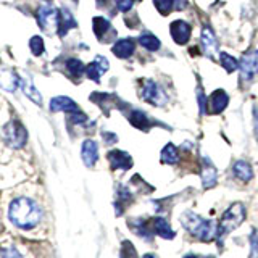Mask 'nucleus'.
Instances as JSON below:
<instances>
[{
    "label": "nucleus",
    "instance_id": "nucleus-1",
    "mask_svg": "<svg viewBox=\"0 0 258 258\" xmlns=\"http://www.w3.org/2000/svg\"><path fill=\"white\" fill-rule=\"evenodd\" d=\"M8 218L20 229H32L39 224L40 218H42V212H40L39 205L34 200L20 197L10 204Z\"/></svg>",
    "mask_w": 258,
    "mask_h": 258
},
{
    "label": "nucleus",
    "instance_id": "nucleus-2",
    "mask_svg": "<svg viewBox=\"0 0 258 258\" xmlns=\"http://www.w3.org/2000/svg\"><path fill=\"white\" fill-rule=\"evenodd\" d=\"M181 224L184 229H187L194 237L202 242L216 240L218 224L213 220H205L194 212H184L181 215Z\"/></svg>",
    "mask_w": 258,
    "mask_h": 258
},
{
    "label": "nucleus",
    "instance_id": "nucleus-3",
    "mask_svg": "<svg viewBox=\"0 0 258 258\" xmlns=\"http://www.w3.org/2000/svg\"><path fill=\"white\" fill-rule=\"evenodd\" d=\"M245 220V207L240 204V202H236L232 204L221 216V221L218 223V232H216V242L218 245H223L224 239L229 236L231 232L236 231L239 226L244 223Z\"/></svg>",
    "mask_w": 258,
    "mask_h": 258
},
{
    "label": "nucleus",
    "instance_id": "nucleus-4",
    "mask_svg": "<svg viewBox=\"0 0 258 258\" xmlns=\"http://www.w3.org/2000/svg\"><path fill=\"white\" fill-rule=\"evenodd\" d=\"M37 24L48 36H53L60 28V12L50 2H42L37 8Z\"/></svg>",
    "mask_w": 258,
    "mask_h": 258
},
{
    "label": "nucleus",
    "instance_id": "nucleus-5",
    "mask_svg": "<svg viewBox=\"0 0 258 258\" xmlns=\"http://www.w3.org/2000/svg\"><path fill=\"white\" fill-rule=\"evenodd\" d=\"M141 95L145 102L153 105V107H165L168 103V95L163 91V87L152 79L144 81V86L141 89Z\"/></svg>",
    "mask_w": 258,
    "mask_h": 258
},
{
    "label": "nucleus",
    "instance_id": "nucleus-6",
    "mask_svg": "<svg viewBox=\"0 0 258 258\" xmlns=\"http://www.w3.org/2000/svg\"><path fill=\"white\" fill-rule=\"evenodd\" d=\"M5 142L13 149H21L28 141V131L20 121H10L4 127Z\"/></svg>",
    "mask_w": 258,
    "mask_h": 258
},
{
    "label": "nucleus",
    "instance_id": "nucleus-7",
    "mask_svg": "<svg viewBox=\"0 0 258 258\" xmlns=\"http://www.w3.org/2000/svg\"><path fill=\"white\" fill-rule=\"evenodd\" d=\"M240 68V83L248 84L258 73V50H250L242 55L239 61Z\"/></svg>",
    "mask_w": 258,
    "mask_h": 258
},
{
    "label": "nucleus",
    "instance_id": "nucleus-8",
    "mask_svg": "<svg viewBox=\"0 0 258 258\" xmlns=\"http://www.w3.org/2000/svg\"><path fill=\"white\" fill-rule=\"evenodd\" d=\"M169 32H171V37L174 39L176 44L184 45L189 42L190 34H192V28L187 21L184 20H176L169 24Z\"/></svg>",
    "mask_w": 258,
    "mask_h": 258
},
{
    "label": "nucleus",
    "instance_id": "nucleus-9",
    "mask_svg": "<svg viewBox=\"0 0 258 258\" xmlns=\"http://www.w3.org/2000/svg\"><path fill=\"white\" fill-rule=\"evenodd\" d=\"M107 158L113 169H123V171H126V169L133 168L134 165L133 157L124 150H110Z\"/></svg>",
    "mask_w": 258,
    "mask_h": 258
},
{
    "label": "nucleus",
    "instance_id": "nucleus-10",
    "mask_svg": "<svg viewBox=\"0 0 258 258\" xmlns=\"http://www.w3.org/2000/svg\"><path fill=\"white\" fill-rule=\"evenodd\" d=\"M202 184H204L205 189H212L216 185L218 182V171L215 165L212 163V160H210L208 157H204V160H202Z\"/></svg>",
    "mask_w": 258,
    "mask_h": 258
},
{
    "label": "nucleus",
    "instance_id": "nucleus-11",
    "mask_svg": "<svg viewBox=\"0 0 258 258\" xmlns=\"http://www.w3.org/2000/svg\"><path fill=\"white\" fill-rule=\"evenodd\" d=\"M229 103V95L223 89H216L208 97V111L212 113H221Z\"/></svg>",
    "mask_w": 258,
    "mask_h": 258
},
{
    "label": "nucleus",
    "instance_id": "nucleus-12",
    "mask_svg": "<svg viewBox=\"0 0 258 258\" xmlns=\"http://www.w3.org/2000/svg\"><path fill=\"white\" fill-rule=\"evenodd\" d=\"M81 157H83L84 165L92 168L97 160H99V145L92 139H86L83 142V147H81Z\"/></svg>",
    "mask_w": 258,
    "mask_h": 258
},
{
    "label": "nucleus",
    "instance_id": "nucleus-13",
    "mask_svg": "<svg viewBox=\"0 0 258 258\" xmlns=\"http://www.w3.org/2000/svg\"><path fill=\"white\" fill-rule=\"evenodd\" d=\"M150 228H152V232H153V234H157V236L163 237V239H166V240L176 237V232H174V229L171 228V224H169V223L165 220V218H161V216L153 218L152 223H150Z\"/></svg>",
    "mask_w": 258,
    "mask_h": 258
},
{
    "label": "nucleus",
    "instance_id": "nucleus-14",
    "mask_svg": "<svg viewBox=\"0 0 258 258\" xmlns=\"http://www.w3.org/2000/svg\"><path fill=\"white\" fill-rule=\"evenodd\" d=\"M202 48H204L205 55L210 56V58H213L218 52V40L213 29L210 26H205L202 29Z\"/></svg>",
    "mask_w": 258,
    "mask_h": 258
},
{
    "label": "nucleus",
    "instance_id": "nucleus-15",
    "mask_svg": "<svg viewBox=\"0 0 258 258\" xmlns=\"http://www.w3.org/2000/svg\"><path fill=\"white\" fill-rule=\"evenodd\" d=\"M136 50V42L133 39H119L115 42V45L111 47V52L115 56H118V58H129V56H133Z\"/></svg>",
    "mask_w": 258,
    "mask_h": 258
},
{
    "label": "nucleus",
    "instance_id": "nucleus-16",
    "mask_svg": "<svg viewBox=\"0 0 258 258\" xmlns=\"http://www.w3.org/2000/svg\"><path fill=\"white\" fill-rule=\"evenodd\" d=\"M0 86L8 92H15L16 87L20 86V78L15 75V71L2 64H0Z\"/></svg>",
    "mask_w": 258,
    "mask_h": 258
},
{
    "label": "nucleus",
    "instance_id": "nucleus-17",
    "mask_svg": "<svg viewBox=\"0 0 258 258\" xmlns=\"http://www.w3.org/2000/svg\"><path fill=\"white\" fill-rule=\"evenodd\" d=\"M50 111H68V113H76L79 111L78 103L70 99V97H53L50 100Z\"/></svg>",
    "mask_w": 258,
    "mask_h": 258
},
{
    "label": "nucleus",
    "instance_id": "nucleus-18",
    "mask_svg": "<svg viewBox=\"0 0 258 258\" xmlns=\"http://www.w3.org/2000/svg\"><path fill=\"white\" fill-rule=\"evenodd\" d=\"M232 173L242 182L252 181V177H253L252 166H250V163H247V161H244V160H239V161H236V163L232 165Z\"/></svg>",
    "mask_w": 258,
    "mask_h": 258
},
{
    "label": "nucleus",
    "instance_id": "nucleus-19",
    "mask_svg": "<svg viewBox=\"0 0 258 258\" xmlns=\"http://www.w3.org/2000/svg\"><path fill=\"white\" fill-rule=\"evenodd\" d=\"M127 118L131 121V124L137 129H141V131H149L150 129V119L142 110H131Z\"/></svg>",
    "mask_w": 258,
    "mask_h": 258
},
{
    "label": "nucleus",
    "instance_id": "nucleus-20",
    "mask_svg": "<svg viewBox=\"0 0 258 258\" xmlns=\"http://www.w3.org/2000/svg\"><path fill=\"white\" fill-rule=\"evenodd\" d=\"M76 26H78V23L75 20V16L71 15V12L67 10V8H61L60 10V28H58L60 36H67V32Z\"/></svg>",
    "mask_w": 258,
    "mask_h": 258
},
{
    "label": "nucleus",
    "instance_id": "nucleus-21",
    "mask_svg": "<svg viewBox=\"0 0 258 258\" xmlns=\"http://www.w3.org/2000/svg\"><path fill=\"white\" fill-rule=\"evenodd\" d=\"M157 10L163 15H168L171 10H182L185 7V0H153Z\"/></svg>",
    "mask_w": 258,
    "mask_h": 258
},
{
    "label": "nucleus",
    "instance_id": "nucleus-22",
    "mask_svg": "<svg viewBox=\"0 0 258 258\" xmlns=\"http://www.w3.org/2000/svg\"><path fill=\"white\" fill-rule=\"evenodd\" d=\"M139 44L144 47V48H147L149 52H157L158 48L161 47V42H160V39L157 37V36H153L152 32H149V31H145V32H142V34L139 36Z\"/></svg>",
    "mask_w": 258,
    "mask_h": 258
},
{
    "label": "nucleus",
    "instance_id": "nucleus-23",
    "mask_svg": "<svg viewBox=\"0 0 258 258\" xmlns=\"http://www.w3.org/2000/svg\"><path fill=\"white\" fill-rule=\"evenodd\" d=\"M161 163L165 165H176L179 161V153H177V149L174 144H166L163 150H161V155H160Z\"/></svg>",
    "mask_w": 258,
    "mask_h": 258
},
{
    "label": "nucleus",
    "instance_id": "nucleus-24",
    "mask_svg": "<svg viewBox=\"0 0 258 258\" xmlns=\"http://www.w3.org/2000/svg\"><path fill=\"white\" fill-rule=\"evenodd\" d=\"M20 86L23 89V92L26 94L29 99L34 102V103H42V97H40V94L37 92V89L34 87V84L31 83V79L26 78V79H20Z\"/></svg>",
    "mask_w": 258,
    "mask_h": 258
},
{
    "label": "nucleus",
    "instance_id": "nucleus-25",
    "mask_svg": "<svg viewBox=\"0 0 258 258\" xmlns=\"http://www.w3.org/2000/svg\"><path fill=\"white\" fill-rule=\"evenodd\" d=\"M111 28V24L107 18L103 16H95L92 20V29H94V34L97 36V39H102L103 34H107V31Z\"/></svg>",
    "mask_w": 258,
    "mask_h": 258
},
{
    "label": "nucleus",
    "instance_id": "nucleus-26",
    "mask_svg": "<svg viewBox=\"0 0 258 258\" xmlns=\"http://www.w3.org/2000/svg\"><path fill=\"white\" fill-rule=\"evenodd\" d=\"M220 63H221V67L226 70V73H232L234 70L239 67V61L234 58L232 55L226 53V52H221L220 53Z\"/></svg>",
    "mask_w": 258,
    "mask_h": 258
},
{
    "label": "nucleus",
    "instance_id": "nucleus-27",
    "mask_svg": "<svg viewBox=\"0 0 258 258\" xmlns=\"http://www.w3.org/2000/svg\"><path fill=\"white\" fill-rule=\"evenodd\" d=\"M103 70L100 68V64L97 63L95 60L92 63H89L87 67H86V76L91 79V81H95V83H99L100 81V76L103 75Z\"/></svg>",
    "mask_w": 258,
    "mask_h": 258
},
{
    "label": "nucleus",
    "instance_id": "nucleus-28",
    "mask_svg": "<svg viewBox=\"0 0 258 258\" xmlns=\"http://www.w3.org/2000/svg\"><path fill=\"white\" fill-rule=\"evenodd\" d=\"M67 70L70 71L71 76H81L83 73H86L84 63L81 60H78V58H70L67 61Z\"/></svg>",
    "mask_w": 258,
    "mask_h": 258
},
{
    "label": "nucleus",
    "instance_id": "nucleus-29",
    "mask_svg": "<svg viewBox=\"0 0 258 258\" xmlns=\"http://www.w3.org/2000/svg\"><path fill=\"white\" fill-rule=\"evenodd\" d=\"M29 48H31L32 55L40 56V55L44 53V50H45L44 39L40 37V36H32V37L29 39Z\"/></svg>",
    "mask_w": 258,
    "mask_h": 258
},
{
    "label": "nucleus",
    "instance_id": "nucleus-30",
    "mask_svg": "<svg viewBox=\"0 0 258 258\" xmlns=\"http://www.w3.org/2000/svg\"><path fill=\"white\" fill-rule=\"evenodd\" d=\"M197 102H199V108H200V113L202 115H205L208 113V99L205 97L204 91H202V87L199 86L197 89Z\"/></svg>",
    "mask_w": 258,
    "mask_h": 258
},
{
    "label": "nucleus",
    "instance_id": "nucleus-31",
    "mask_svg": "<svg viewBox=\"0 0 258 258\" xmlns=\"http://www.w3.org/2000/svg\"><path fill=\"white\" fill-rule=\"evenodd\" d=\"M250 258H258V231L250 236Z\"/></svg>",
    "mask_w": 258,
    "mask_h": 258
},
{
    "label": "nucleus",
    "instance_id": "nucleus-32",
    "mask_svg": "<svg viewBox=\"0 0 258 258\" xmlns=\"http://www.w3.org/2000/svg\"><path fill=\"white\" fill-rule=\"evenodd\" d=\"M0 255H2V258H23V255L18 252V248L15 247H5L0 250Z\"/></svg>",
    "mask_w": 258,
    "mask_h": 258
},
{
    "label": "nucleus",
    "instance_id": "nucleus-33",
    "mask_svg": "<svg viewBox=\"0 0 258 258\" xmlns=\"http://www.w3.org/2000/svg\"><path fill=\"white\" fill-rule=\"evenodd\" d=\"M116 2V7H118V10L119 12H129L133 8V4H134V0H115Z\"/></svg>",
    "mask_w": 258,
    "mask_h": 258
},
{
    "label": "nucleus",
    "instance_id": "nucleus-34",
    "mask_svg": "<svg viewBox=\"0 0 258 258\" xmlns=\"http://www.w3.org/2000/svg\"><path fill=\"white\" fill-rule=\"evenodd\" d=\"M253 129H255V137L258 141V107H253Z\"/></svg>",
    "mask_w": 258,
    "mask_h": 258
},
{
    "label": "nucleus",
    "instance_id": "nucleus-35",
    "mask_svg": "<svg viewBox=\"0 0 258 258\" xmlns=\"http://www.w3.org/2000/svg\"><path fill=\"white\" fill-rule=\"evenodd\" d=\"M103 137H105V142L107 144H115L118 141L116 134H111V133H103Z\"/></svg>",
    "mask_w": 258,
    "mask_h": 258
},
{
    "label": "nucleus",
    "instance_id": "nucleus-36",
    "mask_svg": "<svg viewBox=\"0 0 258 258\" xmlns=\"http://www.w3.org/2000/svg\"><path fill=\"white\" fill-rule=\"evenodd\" d=\"M142 258H158V256H157V255H153V253H145Z\"/></svg>",
    "mask_w": 258,
    "mask_h": 258
},
{
    "label": "nucleus",
    "instance_id": "nucleus-37",
    "mask_svg": "<svg viewBox=\"0 0 258 258\" xmlns=\"http://www.w3.org/2000/svg\"><path fill=\"white\" fill-rule=\"evenodd\" d=\"M107 2H108V0H97V4H99V5H105Z\"/></svg>",
    "mask_w": 258,
    "mask_h": 258
},
{
    "label": "nucleus",
    "instance_id": "nucleus-38",
    "mask_svg": "<svg viewBox=\"0 0 258 258\" xmlns=\"http://www.w3.org/2000/svg\"><path fill=\"white\" fill-rule=\"evenodd\" d=\"M182 258H199V256H196V255H192V253H189V255H185V256H182Z\"/></svg>",
    "mask_w": 258,
    "mask_h": 258
}]
</instances>
